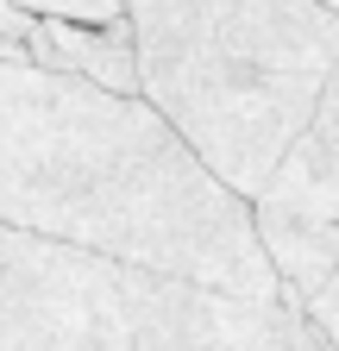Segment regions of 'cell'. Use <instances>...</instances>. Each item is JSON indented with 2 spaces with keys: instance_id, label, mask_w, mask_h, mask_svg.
Listing matches in <instances>:
<instances>
[{
  "instance_id": "cell-1",
  "label": "cell",
  "mask_w": 339,
  "mask_h": 351,
  "mask_svg": "<svg viewBox=\"0 0 339 351\" xmlns=\"http://www.w3.org/2000/svg\"><path fill=\"white\" fill-rule=\"evenodd\" d=\"M0 226L119 270L277 301L251 207L207 176L139 95L0 63Z\"/></svg>"
},
{
  "instance_id": "cell-2",
  "label": "cell",
  "mask_w": 339,
  "mask_h": 351,
  "mask_svg": "<svg viewBox=\"0 0 339 351\" xmlns=\"http://www.w3.org/2000/svg\"><path fill=\"white\" fill-rule=\"evenodd\" d=\"M139 101L239 201L308 125L339 63L327 0H126Z\"/></svg>"
},
{
  "instance_id": "cell-3",
  "label": "cell",
  "mask_w": 339,
  "mask_h": 351,
  "mask_svg": "<svg viewBox=\"0 0 339 351\" xmlns=\"http://www.w3.org/2000/svg\"><path fill=\"white\" fill-rule=\"evenodd\" d=\"M113 282L126 314V351H277L295 320V307L283 301H245L189 276L113 263Z\"/></svg>"
},
{
  "instance_id": "cell-4",
  "label": "cell",
  "mask_w": 339,
  "mask_h": 351,
  "mask_svg": "<svg viewBox=\"0 0 339 351\" xmlns=\"http://www.w3.org/2000/svg\"><path fill=\"white\" fill-rule=\"evenodd\" d=\"M333 119H339V95L327 82L314 113H308V125L289 138V151L270 163V176L258 182V195L245 201L251 213H283V219L339 226V138H333Z\"/></svg>"
},
{
  "instance_id": "cell-5",
  "label": "cell",
  "mask_w": 339,
  "mask_h": 351,
  "mask_svg": "<svg viewBox=\"0 0 339 351\" xmlns=\"http://www.w3.org/2000/svg\"><path fill=\"white\" fill-rule=\"evenodd\" d=\"M25 63L45 75H75L95 82L107 95H139V63H132V25L101 19V25H75V19H38L25 25Z\"/></svg>"
},
{
  "instance_id": "cell-6",
  "label": "cell",
  "mask_w": 339,
  "mask_h": 351,
  "mask_svg": "<svg viewBox=\"0 0 339 351\" xmlns=\"http://www.w3.org/2000/svg\"><path fill=\"white\" fill-rule=\"evenodd\" d=\"M251 239H258L277 301L295 307L302 295L327 289L339 276V226H314V219H283V213H251Z\"/></svg>"
},
{
  "instance_id": "cell-7",
  "label": "cell",
  "mask_w": 339,
  "mask_h": 351,
  "mask_svg": "<svg viewBox=\"0 0 339 351\" xmlns=\"http://www.w3.org/2000/svg\"><path fill=\"white\" fill-rule=\"evenodd\" d=\"M13 7L38 13V19H75V25H101V19H119L126 0H13Z\"/></svg>"
},
{
  "instance_id": "cell-8",
  "label": "cell",
  "mask_w": 339,
  "mask_h": 351,
  "mask_svg": "<svg viewBox=\"0 0 339 351\" xmlns=\"http://www.w3.org/2000/svg\"><path fill=\"white\" fill-rule=\"evenodd\" d=\"M25 25H32V13L0 0V63H25Z\"/></svg>"
},
{
  "instance_id": "cell-9",
  "label": "cell",
  "mask_w": 339,
  "mask_h": 351,
  "mask_svg": "<svg viewBox=\"0 0 339 351\" xmlns=\"http://www.w3.org/2000/svg\"><path fill=\"white\" fill-rule=\"evenodd\" d=\"M277 351H333V345H327V339H320V332H314V326H302V314H295V320H289V332H283V345H277Z\"/></svg>"
},
{
  "instance_id": "cell-10",
  "label": "cell",
  "mask_w": 339,
  "mask_h": 351,
  "mask_svg": "<svg viewBox=\"0 0 339 351\" xmlns=\"http://www.w3.org/2000/svg\"><path fill=\"white\" fill-rule=\"evenodd\" d=\"M327 7H339V0H327Z\"/></svg>"
}]
</instances>
